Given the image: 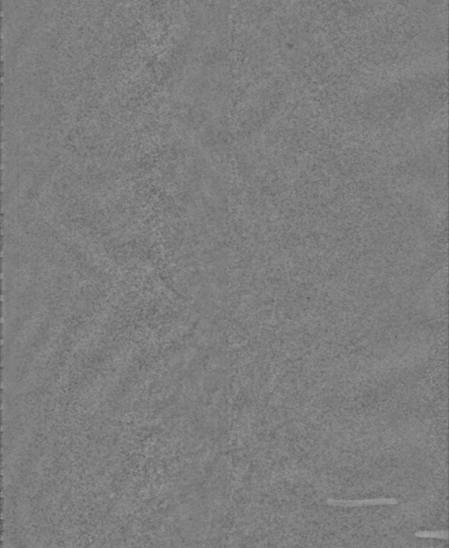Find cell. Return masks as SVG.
Masks as SVG:
<instances>
[{
	"label": "cell",
	"instance_id": "obj_1",
	"mask_svg": "<svg viewBox=\"0 0 449 548\" xmlns=\"http://www.w3.org/2000/svg\"><path fill=\"white\" fill-rule=\"evenodd\" d=\"M329 503L340 506H369V505H394L398 503L395 498H376V499H363V500H342V501H329Z\"/></svg>",
	"mask_w": 449,
	"mask_h": 548
},
{
	"label": "cell",
	"instance_id": "obj_2",
	"mask_svg": "<svg viewBox=\"0 0 449 548\" xmlns=\"http://www.w3.org/2000/svg\"><path fill=\"white\" fill-rule=\"evenodd\" d=\"M416 536H418V537H431V538L447 539L448 538V532H447V531H418V532H416Z\"/></svg>",
	"mask_w": 449,
	"mask_h": 548
}]
</instances>
